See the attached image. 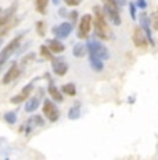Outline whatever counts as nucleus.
<instances>
[{
  "instance_id": "obj_20",
  "label": "nucleus",
  "mask_w": 158,
  "mask_h": 160,
  "mask_svg": "<svg viewBox=\"0 0 158 160\" xmlns=\"http://www.w3.org/2000/svg\"><path fill=\"white\" fill-rule=\"evenodd\" d=\"M29 125H32V127H43L44 125V120L40 116H32V118L28 121Z\"/></svg>"
},
{
  "instance_id": "obj_24",
  "label": "nucleus",
  "mask_w": 158,
  "mask_h": 160,
  "mask_svg": "<svg viewBox=\"0 0 158 160\" xmlns=\"http://www.w3.org/2000/svg\"><path fill=\"white\" fill-rule=\"evenodd\" d=\"M26 100V96L24 93H18V95H16V96H13L10 99V102L13 103V104H21L22 102H25Z\"/></svg>"
},
{
  "instance_id": "obj_36",
  "label": "nucleus",
  "mask_w": 158,
  "mask_h": 160,
  "mask_svg": "<svg viewBox=\"0 0 158 160\" xmlns=\"http://www.w3.org/2000/svg\"><path fill=\"white\" fill-rule=\"evenodd\" d=\"M0 70H2V64H0Z\"/></svg>"
},
{
  "instance_id": "obj_1",
  "label": "nucleus",
  "mask_w": 158,
  "mask_h": 160,
  "mask_svg": "<svg viewBox=\"0 0 158 160\" xmlns=\"http://www.w3.org/2000/svg\"><path fill=\"white\" fill-rule=\"evenodd\" d=\"M93 11H95V22H93V25H95V33L101 39H111L112 33H111L110 27L107 25V21L104 18L103 7L96 6L93 8Z\"/></svg>"
},
{
  "instance_id": "obj_19",
  "label": "nucleus",
  "mask_w": 158,
  "mask_h": 160,
  "mask_svg": "<svg viewBox=\"0 0 158 160\" xmlns=\"http://www.w3.org/2000/svg\"><path fill=\"white\" fill-rule=\"evenodd\" d=\"M10 20H11V18L6 17V15H2V17H0V35H3V33L7 32Z\"/></svg>"
},
{
  "instance_id": "obj_28",
  "label": "nucleus",
  "mask_w": 158,
  "mask_h": 160,
  "mask_svg": "<svg viewBox=\"0 0 158 160\" xmlns=\"http://www.w3.org/2000/svg\"><path fill=\"white\" fill-rule=\"evenodd\" d=\"M129 11H130V17H132V20H136V4L135 3H132V2L129 3Z\"/></svg>"
},
{
  "instance_id": "obj_35",
  "label": "nucleus",
  "mask_w": 158,
  "mask_h": 160,
  "mask_svg": "<svg viewBox=\"0 0 158 160\" xmlns=\"http://www.w3.org/2000/svg\"><path fill=\"white\" fill-rule=\"evenodd\" d=\"M2 43H3V39H2V38H0V46H2Z\"/></svg>"
},
{
  "instance_id": "obj_18",
  "label": "nucleus",
  "mask_w": 158,
  "mask_h": 160,
  "mask_svg": "<svg viewBox=\"0 0 158 160\" xmlns=\"http://www.w3.org/2000/svg\"><path fill=\"white\" fill-rule=\"evenodd\" d=\"M61 92L68 96H75L77 95V88H75L74 84H65L61 87Z\"/></svg>"
},
{
  "instance_id": "obj_22",
  "label": "nucleus",
  "mask_w": 158,
  "mask_h": 160,
  "mask_svg": "<svg viewBox=\"0 0 158 160\" xmlns=\"http://www.w3.org/2000/svg\"><path fill=\"white\" fill-rule=\"evenodd\" d=\"M40 54L42 57H44L46 60H53V53L50 52V49L47 46H40Z\"/></svg>"
},
{
  "instance_id": "obj_23",
  "label": "nucleus",
  "mask_w": 158,
  "mask_h": 160,
  "mask_svg": "<svg viewBox=\"0 0 158 160\" xmlns=\"http://www.w3.org/2000/svg\"><path fill=\"white\" fill-rule=\"evenodd\" d=\"M4 120H6V122H8V124H16L17 122V114L14 112H7L4 114Z\"/></svg>"
},
{
  "instance_id": "obj_5",
  "label": "nucleus",
  "mask_w": 158,
  "mask_h": 160,
  "mask_svg": "<svg viewBox=\"0 0 158 160\" xmlns=\"http://www.w3.org/2000/svg\"><path fill=\"white\" fill-rule=\"evenodd\" d=\"M92 24H93V17L90 14H83L79 21L78 27V38L86 39L89 36L90 31H92Z\"/></svg>"
},
{
  "instance_id": "obj_10",
  "label": "nucleus",
  "mask_w": 158,
  "mask_h": 160,
  "mask_svg": "<svg viewBox=\"0 0 158 160\" xmlns=\"http://www.w3.org/2000/svg\"><path fill=\"white\" fill-rule=\"evenodd\" d=\"M139 21H140V27H142V29L144 31L146 36H147V39H148V43H150V45H154V39H153V35H151L150 15H147L146 13L139 14Z\"/></svg>"
},
{
  "instance_id": "obj_6",
  "label": "nucleus",
  "mask_w": 158,
  "mask_h": 160,
  "mask_svg": "<svg viewBox=\"0 0 158 160\" xmlns=\"http://www.w3.org/2000/svg\"><path fill=\"white\" fill-rule=\"evenodd\" d=\"M43 114L46 116V118L50 122H56L60 118V112L57 106L49 99H44L43 102Z\"/></svg>"
},
{
  "instance_id": "obj_21",
  "label": "nucleus",
  "mask_w": 158,
  "mask_h": 160,
  "mask_svg": "<svg viewBox=\"0 0 158 160\" xmlns=\"http://www.w3.org/2000/svg\"><path fill=\"white\" fill-rule=\"evenodd\" d=\"M49 4V0H36V10L40 14L46 13V8Z\"/></svg>"
},
{
  "instance_id": "obj_7",
  "label": "nucleus",
  "mask_w": 158,
  "mask_h": 160,
  "mask_svg": "<svg viewBox=\"0 0 158 160\" xmlns=\"http://www.w3.org/2000/svg\"><path fill=\"white\" fill-rule=\"evenodd\" d=\"M51 70H53V72L58 77L65 75L67 71H68V64H67L65 58H63V57L54 58L53 57V60H51Z\"/></svg>"
},
{
  "instance_id": "obj_29",
  "label": "nucleus",
  "mask_w": 158,
  "mask_h": 160,
  "mask_svg": "<svg viewBox=\"0 0 158 160\" xmlns=\"http://www.w3.org/2000/svg\"><path fill=\"white\" fill-rule=\"evenodd\" d=\"M67 6H72V7H77L82 3V0H64Z\"/></svg>"
},
{
  "instance_id": "obj_37",
  "label": "nucleus",
  "mask_w": 158,
  "mask_h": 160,
  "mask_svg": "<svg viewBox=\"0 0 158 160\" xmlns=\"http://www.w3.org/2000/svg\"><path fill=\"white\" fill-rule=\"evenodd\" d=\"M0 14H2V8H0Z\"/></svg>"
},
{
  "instance_id": "obj_8",
  "label": "nucleus",
  "mask_w": 158,
  "mask_h": 160,
  "mask_svg": "<svg viewBox=\"0 0 158 160\" xmlns=\"http://www.w3.org/2000/svg\"><path fill=\"white\" fill-rule=\"evenodd\" d=\"M72 29H74V27H72L71 22H63V24H60V25L54 27V28L51 29V32L54 33V36H56L57 39H65L67 36H69Z\"/></svg>"
},
{
  "instance_id": "obj_4",
  "label": "nucleus",
  "mask_w": 158,
  "mask_h": 160,
  "mask_svg": "<svg viewBox=\"0 0 158 160\" xmlns=\"http://www.w3.org/2000/svg\"><path fill=\"white\" fill-rule=\"evenodd\" d=\"M21 38H22V35L16 36L4 49H2V52H0V64H2V66L17 52V49L20 48V43H21Z\"/></svg>"
},
{
  "instance_id": "obj_12",
  "label": "nucleus",
  "mask_w": 158,
  "mask_h": 160,
  "mask_svg": "<svg viewBox=\"0 0 158 160\" xmlns=\"http://www.w3.org/2000/svg\"><path fill=\"white\" fill-rule=\"evenodd\" d=\"M47 92L50 95V98L57 103H61L63 102V93H60V89L53 84V81H50L49 84V88H47Z\"/></svg>"
},
{
  "instance_id": "obj_16",
  "label": "nucleus",
  "mask_w": 158,
  "mask_h": 160,
  "mask_svg": "<svg viewBox=\"0 0 158 160\" xmlns=\"http://www.w3.org/2000/svg\"><path fill=\"white\" fill-rule=\"evenodd\" d=\"M79 117H81V103L78 102L68 110V118L69 120H78Z\"/></svg>"
},
{
  "instance_id": "obj_32",
  "label": "nucleus",
  "mask_w": 158,
  "mask_h": 160,
  "mask_svg": "<svg viewBox=\"0 0 158 160\" xmlns=\"http://www.w3.org/2000/svg\"><path fill=\"white\" fill-rule=\"evenodd\" d=\"M136 6L143 10V8H146V6H147V4H146V0H137V4H136Z\"/></svg>"
},
{
  "instance_id": "obj_3",
  "label": "nucleus",
  "mask_w": 158,
  "mask_h": 160,
  "mask_svg": "<svg viewBox=\"0 0 158 160\" xmlns=\"http://www.w3.org/2000/svg\"><path fill=\"white\" fill-rule=\"evenodd\" d=\"M87 53H93L96 54L97 57H100L101 60H108L110 58V52H108V49L105 48L103 43H100L99 41H95V39H90V41H87Z\"/></svg>"
},
{
  "instance_id": "obj_14",
  "label": "nucleus",
  "mask_w": 158,
  "mask_h": 160,
  "mask_svg": "<svg viewBox=\"0 0 158 160\" xmlns=\"http://www.w3.org/2000/svg\"><path fill=\"white\" fill-rule=\"evenodd\" d=\"M89 60H90V66H92V68L95 70L96 72L103 71V67H104V63H103L101 58L97 57L96 54H93V53H89Z\"/></svg>"
},
{
  "instance_id": "obj_2",
  "label": "nucleus",
  "mask_w": 158,
  "mask_h": 160,
  "mask_svg": "<svg viewBox=\"0 0 158 160\" xmlns=\"http://www.w3.org/2000/svg\"><path fill=\"white\" fill-rule=\"evenodd\" d=\"M103 11L111 20V22L114 25H119L121 24V15H119V8L117 6L115 0H104L103 4Z\"/></svg>"
},
{
  "instance_id": "obj_17",
  "label": "nucleus",
  "mask_w": 158,
  "mask_h": 160,
  "mask_svg": "<svg viewBox=\"0 0 158 160\" xmlns=\"http://www.w3.org/2000/svg\"><path fill=\"white\" fill-rule=\"evenodd\" d=\"M86 53H87V48L83 43H77L74 46V49H72V54L75 57H83Z\"/></svg>"
},
{
  "instance_id": "obj_25",
  "label": "nucleus",
  "mask_w": 158,
  "mask_h": 160,
  "mask_svg": "<svg viewBox=\"0 0 158 160\" xmlns=\"http://www.w3.org/2000/svg\"><path fill=\"white\" fill-rule=\"evenodd\" d=\"M150 24L154 29L158 31V13H153L150 15Z\"/></svg>"
},
{
  "instance_id": "obj_15",
  "label": "nucleus",
  "mask_w": 158,
  "mask_h": 160,
  "mask_svg": "<svg viewBox=\"0 0 158 160\" xmlns=\"http://www.w3.org/2000/svg\"><path fill=\"white\" fill-rule=\"evenodd\" d=\"M39 104H40V98L39 96H33L29 100H26L25 104V112L26 113H33L35 110H38Z\"/></svg>"
},
{
  "instance_id": "obj_13",
  "label": "nucleus",
  "mask_w": 158,
  "mask_h": 160,
  "mask_svg": "<svg viewBox=\"0 0 158 160\" xmlns=\"http://www.w3.org/2000/svg\"><path fill=\"white\" fill-rule=\"evenodd\" d=\"M47 48L50 49L51 53H63L65 50V46L63 42H60V39H51L47 42Z\"/></svg>"
},
{
  "instance_id": "obj_31",
  "label": "nucleus",
  "mask_w": 158,
  "mask_h": 160,
  "mask_svg": "<svg viewBox=\"0 0 158 160\" xmlns=\"http://www.w3.org/2000/svg\"><path fill=\"white\" fill-rule=\"evenodd\" d=\"M31 58H32V60H33V58H35V53H29L28 56H25V57H24V58H22V64H26L29 60H31Z\"/></svg>"
},
{
  "instance_id": "obj_34",
  "label": "nucleus",
  "mask_w": 158,
  "mask_h": 160,
  "mask_svg": "<svg viewBox=\"0 0 158 160\" xmlns=\"http://www.w3.org/2000/svg\"><path fill=\"white\" fill-rule=\"evenodd\" d=\"M53 3H54V4H58V3H60V0H53Z\"/></svg>"
},
{
  "instance_id": "obj_27",
  "label": "nucleus",
  "mask_w": 158,
  "mask_h": 160,
  "mask_svg": "<svg viewBox=\"0 0 158 160\" xmlns=\"http://www.w3.org/2000/svg\"><path fill=\"white\" fill-rule=\"evenodd\" d=\"M36 31L40 36H44V22L43 21H38L36 22Z\"/></svg>"
},
{
  "instance_id": "obj_9",
  "label": "nucleus",
  "mask_w": 158,
  "mask_h": 160,
  "mask_svg": "<svg viewBox=\"0 0 158 160\" xmlns=\"http://www.w3.org/2000/svg\"><path fill=\"white\" fill-rule=\"evenodd\" d=\"M133 43L135 46H137L139 49H146L148 45V39L146 36L144 31L142 29V27H136L133 31Z\"/></svg>"
},
{
  "instance_id": "obj_33",
  "label": "nucleus",
  "mask_w": 158,
  "mask_h": 160,
  "mask_svg": "<svg viewBox=\"0 0 158 160\" xmlns=\"http://www.w3.org/2000/svg\"><path fill=\"white\" fill-rule=\"evenodd\" d=\"M58 14H60V17H67V10H65V8H60Z\"/></svg>"
},
{
  "instance_id": "obj_11",
  "label": "nucleus",
  "mask_w": 158,
  "mask_h": 160,
  "mask_svg": "<svg viewBox=\"0 0 158 160\" xmlns=\"http://www.w3.org/2000/svg\"><path fill=\"white\" fill-rule=\"evenodd\" d=\"M20 72H21V70L18 68L17 63H13L11 68L8 70L7 72H6V75H4V77H3V84H4V85H8L10 82H13L14 79H16L17 77L20 75Z\"/></svg>"
},
{
  "instance_id": "obj_26",
  "label": "nucleus",
  "mask_w": 158,
  "mask_h": 160,
  "mask_svg": "<svg viewBox=\"0 0 158 160\" xmlns=\"http://www.w3.org/2000/svg\"><path fill=\"white\" fill-rule=\"evenodd\" d=\"M32 91H33V82H29L28 85H25V87L22 88L21 93H24L26 98H28V96H29V93H32Z\"/></svg>"
},
{
  "instance_id": "obj_30",
  "label": "nucleus",
  "mask_w": 158,
  "mask_h": 160,
  "mask_svg": "<svg viewBox=\"0 0 158 160\" xmlns=\"http://www.w3.org/2000/svg\"><path fill=\"white\" fill-rule=\"evenodd\" d=\"M68 15H69V20H71V24H74L75 21L78 20V13L77 11H72V13H69Z\"/></svg>"
}]
</instances>
